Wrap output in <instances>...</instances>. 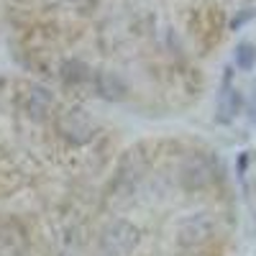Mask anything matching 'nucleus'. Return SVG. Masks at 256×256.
Returning a JSON list of instances; mask_svg holds the SVG:
<instances>
[{
  "label": "nucleus",
  "mask_w": 256,
  "mask_h": 256,
  "mask_svg": "<svg viewBox=\"0 0 256 256\" xmlns=\"http://www.w3.org/2000/svg\"><path fill=\"white\" fill-rule=\"evenodd\" d=\"M180 177H182L184 190H202V187H208V182L212 180V172H210V166H208L205 159L192 156V159L184 162Z\"/></svg>",
  "instance_id": "nucleus-4"
},
{
  "label": "nucleus",
  "mask_w": 256,
  "mask_h": 256,
  "mask_svg": "<svg viewBox=\"0 0 256 256\" xmlns=\"http://www.w3.org/2000/svg\"><path fill=\"white\" fill-rule=\"evenodd\" d=\"M26 113L34 118V120H44L52 110H54V98L49 90L44 88H28L26 90Z\"/></svg>",
  "instance_id": "nucleus-5"
},
{
  "label": "nucleus",
  "mask_w": 256,
  "mask_h": 256,
  "mask_svg": "<svg viewBox=\"0 0 256 256\" xmlns=\"http://www.w3.org/2000/svg\"><path fill=\"white\" fill-rule=\"evenodd\" d=\"M212 220L205 216V212H198V216H190L180 223V241L184 246H200L212 236Z\"/></svg>",
  "instance_id": "nucleus-3"
},
{
  "label": "nucleus",
  "mask_w": 256,
  "mask_h": 256,
  "mask_svg": "<svg viewBox=\"0 0 256 256\" xmlns=\"http://www.w3.org/2000/svg\"><path fill=\"white\" fill-rule=\"evenodd\" d=\"M95 84H98V92L108 100H120L126 95V82L116 72H100Z\"/></svg>",
  "instance_id": "nucleus-6"
},
{
  "label": "nucleus",
  "mask_w": 256,
  "mask_h": 256,
  "mask_svg": "<svg viewBox=\"0 0 256 256\" xmlns=\"http://www.w3.org/2000/svg\"><path fill=\"white\" fill-rule=\"evenodd\" d=\"M136 246H138V236L123 220L108 223V228L102 230V248L110 256H128L136 251Z\"/></svg>",
  "instance_id": "nucleus-1"
},
{
  "label": "nucleus",
  "mask_w": 256,
  "mask_h": 256,
  "mask_svg": "<svg viewBox=\"0 0 256 256\" xmlns=\"http://www.w3.org/2000/svg\"><path fill=\"white\" fill-rule=\"evenodd\" d=\"M251 16H254V13H251V10H246V13H241L238 18H233V20H230V28H233V31L241 28V24H246V20H248Z\"/></svg>",
  "instance_id": "nucleus-10"
},
{
  "label": "nucleus",
  "mask_w": 256,
  "mask_h": 256,
  "mask_svg": "<svg viewBox=\"0 0 256 256\" xmlns=\"http://www.w3.org/2000/svg\"><path fill=\"white\" fill-rule=\"evenodd\" d=\"M238 110H241V92H238V90H233V88H226L223 95H220V102H218L220 120L228 123L230 118H236Z\"/></svg>",
  "instance_id": "nucleus-7"
},
{
  "label": "nucleus",
  "mask_w": 256,
  "mask_h": 256,
  "mask_svg": "<svg viewBox=\"0 0 256 256\" xmlns=\"http://www.w3.org/2000/svg\"><path fill=\"white\" fill-rule=\"evenodd\" d=\"M88 77H90V70H88V64H84V62L67 59V62L62 64V82H67V84H82Z\"/></svg>",
  "instance_id": "nucleus-8"
},
{
  "label": "nucleus",
  "mask_w": 256,
  "mask_h": 256,
  "mask_svg": "<svg viewBox=\"0 0 256 256\" xmlns=\"http://www.w3.org/2000/svg\"><path fill=\"white\" fill-rule=\"evenodd\" d=\"M233 59H236V67L248 72L256 67V46L251 44V41H241V44L236 46V52H233Z\"/></svg>",
  "instance_id": "nucleus-9"
},
{
  "label": "nucleus",
  "mask_w": 256,
  "mask_h": 256,
  "mask_svg": "<svg viewBox=\"0 0 256 256\" xmlns=\"http://www.w3.org/2000/svg\"><path fill=\"white\" fill-rule=\"evenodd\" d=\"M59 131L70 144L82 146V144H88L92 138L95 126L88 116H82V113H67V116L59 118Z\"/></svg>",
  "instance_id": "nucleus-2"
}]
</instances>
